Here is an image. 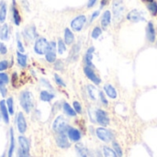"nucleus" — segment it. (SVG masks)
<instances>
[{
  "label": "nucleus",
  "mask_w": 157,
  "mask_h": 157,
  "mask_svg": "<svg viewBox=\"0 0 157 157\" xmlns=\"http://www.w3.org/2000/svg\"><path fill=\"white\" fill-rule=\"evenodd\" d=\"M17 48L19 52H22V53L25 52V48L23 46V43L20 40V38H19V33H17Z\"/></svg>",
  "instance_id": "34"
},
{
  "label": "nucleus",
  "mask_w": 157,
  "mask_h": 157,
  "mask_svg": "<svg viewBox=\"0 0 157 157\" xmlns=\"http://www.w3.org/2000/svg\"><path fill=\"white\" fill-rule=\"evenodd\" d=\"M0 157H6V154H3V155H2Z\"/></svg>",
  "instance_id": "51"
},
{
  "label": "nucleus",
  "mask_w": 157,
  "mask_h": 157,
  "mask_svg": "<svg viewBox=\"0 0 157 157\" xmlns=\"http://www.w3.org/2000/svg\"><path fill=\"white\" fill-rule=\"evenodd\" d=\"M86 22V17L85 15H79L77 17H75L72 21H71V29L74 31L79 32L82 30V29L84 28L85 24Z\"/></svg>",
  "instance_id": "7"
},
{
  "label": "nucleus",
  "mask_w": 157,
  "mask_h": 157,
  "mask_svg": "<svg viewBox=\"0 0 157 157\" xmlns=\"http://www.w3.org/2000/svg\"><path fill=\"white\" fill-rule=\"evenodd\" d=\"M63 111H64V113L66 114V115H68V116H70V117H75V116H76V112H75V110L68 104V103H63Z\"/></svg>",
  "instance_id": "28"
},
{
  "label": "nucleus",
  "mask_w": 157,
  "mask_h": 157,
  "mask_svg": "<svg viewBox=\"0 0 157 157\" xmlns=\"http://www.w3.org/2000/svg\"><path fill=\"white\" fill-rule=\"evenodd\" d=\"M109 0H101V7H103L104 6H106L109 3Z\"/></svg>",
  "instance_id": "49"
},
{
  "label": "nucleus",
  "mask_w": 157,
  "mask_h": 157,
  "mask_svg": "<svg viewBox=\"0 0 157 157\" xmlns=\"http://www.w3.org/2000/svg\"><path fill=\"white\" fill-rule=\"evenodd\" d=\"M96 117H97V121L98 122L102 125V126H108L109 123V119L107 115V113L102 110V109H98L96 112Z\"/></svg>",
  "instance_id": "13"
},
{
  "label": "nucleus",
  "mask_w": 157,
  "mask_h": 157,
  "mask_svg": "<svg viewBox=\"0 0 157 157\" xmlns=\"http://www.w3.org/2000/svg\"><path fill=\"white\" fill-rule=\"evenodd\" d=\"M127 19L132 22H139V21H144L145 17L143 15V13L137 9H133L127 15Z\"/></svg>",
  "instance_id": "12"
},
{
  "label": "nucleus",
  "mask_w": 157,
  "mask_h": 157,
  "mask_svg": "<svg viewBox=\"0 0 157 157\" xmlns=\"http://www.w3.org/2000/svg\"><path fill=\"white\" fill-rule=\"evenodd\" d=\"M16 122H17V128L18 132L20 134H24L27 131V121L22 112H18L17 114Z\"/></svg>",
  "instance_id": "8"
},
{
  "label": "nucleus",
  "mask_w": 157,
  "mask_h": 157,
  "mask_svg": "<svg viewBox=\"0 0 157 157\" xmlns=\"http://www.w3.org/2000/svg\"><path fill=\"white\" fill-rule=\"evenodd\" d=\"M110 22H111V13H110V11L107 10L102 15V17H101V27L104 29H106L109 27V25L110 24Z\"/></svg>",
  "instance_id": "23"
},
{
  "label": "nucleus",
  "mask_w": 157,
  "mask_h": 157,
  "mask_svg": "<svg viewBox=\"0 0 157 157\" xmlns=\"http://www.w3.org/2000/svg\"><path fill=\"white\" fill-rule=\"evenodd\" d=\"M94 51H95V48L94 47H90L88 48V50L86 51V54H85V63L86 66H89V67H92V68H95L93 63H92V60H93V53H94Z\"/></svg>",
  "instance_id": "19"
},
{
  "label": "nucleus",
  "mask_w": 157,
  "mask_h": 157,
  "mask_svg": "<svg viewBox=\"0 0 157 157\" xmlns=\"http://www.w3.org/2000/svg\"><path fill=\"white\" fill-rule=\"evenodd\" d=\"M84 72H85V75H86V77L91 82H93L95 85H99L101 83V79L99 78L98 75H97V74L94 71V68L86 65L85 68H84Z\"/></svg>",
  "instance_id": "9"
},
{
  "label": "nucleus",
  "mask_w": 157,
  "mask_h": 157,
  "mask_svg": "<svg viewBox=\"0 0 157 157\" xmlns=\"http://www.w3.org/2000/svg\"><path fill=\"white\" fill-rule=\"evenodd\" d=\"M146 34H147V39L150 42H155L156 39V31L155 29V26L153 22H149L146 29Z\"/></svg>",
  "instance_id": "18"
},
{
  "label": "nucleus",
  "mask_w": 157,
  "mask_h": 157,
  "mask_svg": "<svg viewBox=\"0 0 157 157\" xmlns=\"http://www.w3.org/2000/svg\"><path fill=\"white\" fill-rule=\"evenodd\" d=\"M19 104L26 113H29L33 108L34 98L29 90H23L19 94Z\"/></svg>",
  "instance_id": "1"
},
{
  "label": "nucleus",
  "mask_w": 157,
  "mask_h": 157,
  "mask_svg": "<svg viewBox=\"0 0 157 157\" xmlns=\"http://www.w3.org/2000/svg\"><path fill=\"white\" fill-rule=\"evenodd\" d=\"M73 106H74V109L75 110L76 113L80 114L82 112V106H81V104L78 101H74Z\"/></svg>",
  "instance_id": "42"
},
{
  "label": "nucleus",
  "mask_w": 157,
  "mask_h": 157,
  "mask_svg": "<svg viewBox=\"0 0 157 157\" xmlns=\"http://www.w3.org/2000/svg\"><path fill=\"white\" fill-rule=\"evenodd\" d=\"M104 91H105V93L107 94V96L109 98H110L112 99L117 98V96H118L117 91H116L115 87L113 86H111L110 84H106L104 86Z\"/></svg>",
  "instance_id": "25"
},
{
  "label": "nucleus",
  "mask_w": 157,
  "mask_h": 157,
  "mask_svg": "<svg viewBox=\"0 0 157 157\" xmlns=\"http://www.w3.org/2000/svg\"><path fill=\"white\" fill-rule=\"evenodd\" d=\"M0 81L1 82H4L5 84H8L9 83V77H8V75L4 73V72H0Z\"/></svg>",
  "instance_id": "40"
},
{
  "label": "nucleus",
  "mask_w": 157,
  "mask_h": 157,
  "mask_svg": "<svg viewBox=\"0 0 157 157\" xmlns=\"http://www.w3.org/2000/svg\"><path fill=\"white\" fill-rule=\"evenodd\" d=\"M0 113H1V117L4 121L5 123L8 124L9 123V112L6 107V100L2 99L0 100Z\"/></svg>",
  "instance_id": "16"
},
{
  "label": "nucleus",
  "mask_w": 157,
  "mask_h": 157,
  "mask_svg": "<svg viewBox=\"0 0 157 157\" xmlns=\"http://www.w3.org/2000/svg\"><path fill=\"white\" fill-rule=\"evenodd\" d=\"M54 81L60 86H63V87H65L66 86V84L64 83V81L63 80V78L58 74H54Z\"/></svg>",
  "instance_id": "37"
},
{
  "label": "nucleus",
  "mask_w": 157,
  "mask_h": 157,
  "mask_svg": "<svg viewBox=\"0 0 157 157\" xmlns=\"http://www.w3.org/2000/svg\"><path fill=\"white\" fill-rule=\"evenodd\" d=\"M69 128L67 121L63 116H58L52 124V129L57 133H65Z\"/></svg>",
  "instance_id": "3"
},
{
  "label": "nucleus",
  "mask_w": 157,
  "mask_h": 157,
  "mask_svg": "<svg viewBox=\"0 0 157 157\" xmlns=\"http://www.w3.org/2000/svg\"><path fill=\"white\" fill-rule=\"evenodd\" d=\"M102 34V29L100 27H95L92 30V33H91V37L94 39V40H97L98 39V37Z\"/></svg>",
  "instance_id": "33"
},
{
  "label": "nucleus",
  "mask_w": 157,
  "mask_h": 157,
  "mask_svg": "<svg viewBox=\"0 0 157 157\" xmlns=\"http://www.w3.org/2000/svg\"><path fill=\"white\" fill-rule=\"evenodd\" d=\"M9 137H10V144H9V148H8L7 157H13L14 151H15V147H16V142H15V136H14L13 128H10V131H9Z\"/></svg>",
  "instance_id": "21"
},
{
  "label": "nucleus",
  "mask_w": 157,
  "mask_h": 157,
  "mask_svg": "<svg viewBox=\"0 0 157 157\" xmlns=\"http://www.w3.org/2000/svg\"><path fill=\"white\" fill-rule=\"evenodd\" d=\"M96 134L98 136V139H100L101 141L105 142V143H109L112 140V133L107 130V129H104V128H98L96 130Z\"/></svg>",
  "instance_id": "10"
},
{
  "label": "nucleus",
  "mask_w": 157,
  "mask_h": 157,
  "mask_svg": "<svg viewBox=\"0 0 157 157\" xmlns=\"http://www.w3.org/2000/svg\"><path fill=\"white\" fill-rule=\"evenodd\" d=\"M98 16H99V10L94 11L93 14H92V16H91V17H90V22H93Z\"/></svg>",
  "instance_id": "47"
},
{
  "label": "nucleus",
  "mask_w": 157,
  "mask_h": 157,
  "mask_svg": "<svg viewBox=\"0 0 157 157\" xmlns=\"http://www.w3.org/2000/svg\"><path fill=\"white\" fill-rule=\"evenodd\" d=\"M103 154H104V157H118L115 151H113L112 149L107 146L103 147Z\"/></svg>",
  "instance_id": "32"
},
{
  "label": "nucleus",
  "mask_w": 157,
  "mask_h": 157,
  "mask_svg": "<svg viewBox=\"0 0 157 157\" xmlns=\"http://www.w3.org/2000/svg\"><path fill=\"white\" fill-rule=\"evenodd\" d=\"M9 40V27L6 23H3L0 27V40L6 41Z\"/></svg>",
  "instance_id": "22"
},
{
  "label": "nucleus",
  "mask_w": 157,
  "mask_h": 157,
  "mask_svg": "<svg viewBox=\"0 0 157 157\" xmlns=\"http://www.w3.org/2000/svg\"><path fill=\"white\" fill-rule=\"evenodd\" d=\"M18 144H19V148L17 151V157H29V140L25 136L20 135L18 137Z\"/></svg>",
  "instance_id": "4"
},
{
  "label": "nucleus",
  "mask_w": 157,
  "mask_h": 157,
  "mask_svg": "<svg viewBox=\"0 0 157 157\" xmlns=\"http://www.w3.org/2000/svg\"><path fill=\"white\" fill-rule=\"evenodd\" d=\"M99 97H100V100H101V102L104 104V105H108V100H107V98H106V96H105V94H104V92L103 91H100L99 92Z\"/></svg>",
  "instance_id": "45"
},
{
  "label": "nucleus",
  "mask_w": 157,
  "mask_h": 157,
  "mask_svg": "<svg viewBox=\"0 0 157 157\" xmlns=\"http://www.w3.org/2000/svg\"><path fill=\"white\" fill-rule=\"evenodd\" d=\"M113 148L115 150V153L117 154V155L119 157L122 156V151H121V148L120 146V144L117 143V142H113Z\"/></svg>",
  "instance_id": "39"
},
{
  "label": "nucleus",
  "mask_w": 157,
  "mask_h": 157,
  "mask_svg": "<svg viewBox=\"0 0 157 157\" xmlns=\"http://www.w3.org/2000/svg\"><path fill=\"white\" fill-rule=\"evenodd\" d=\"M86 88H87V93H88L90 98H92L93 100H95V99H96V96H95L96 88H95V86H92V85H88V86H86Z\"/></svg>",
  "instance_id": "35"
},
{
  "label": "nucleus",
  "mask_w": 157,
  "mask_h": 157,
  "mask_svg": "<svg viewBox=\"0 0 157 157\" xmlns=\"http://www.w3.org/2000/svg\"><path fill=\"white\" fill-rule=\"evenodd\" d=\"M40 84L43 86H46V87H48V88H50V89H52V90H53V87L52 86V85L49 83V81L48 80H46V79H43V78H41L40 79Z\"/></svg>",
  "instance_id": "44"
},
{
  "label": "nucleus",
  "mask_w": 157,
  "mask_h": 157,
  "mask_svg": "<svg viewBox=\"0 0 157 157\" xmlns=\"http://www.w3.org/2000/svg\"><path fill=\"white\" fill-rule=\"evenodd\" d=\"M66 132H67L68 138H69L72 142L76 143V142L80 141V139H81V133H80V132H79L77 129L69 126V128H68V130H67Z\"/></svg>",
  "instance_id": "17"
},
{
  "label": "nucleus",
  "mask_w": 157,
  "mask_h": 157,
  "mask_svg": "<svg viewBox=\"0 0 157 157\" xmlns=\"http://www.w3.org/2000/svg\"><path fill=\"white\" fill-rule=\"evenodd\" d=\"M112 11H113V17L115 21H120L121 20L124 11H125V6L122 3L121 0H115L112 5Z\"/></svg>",
  "instance_id": "5"
},
{
  "label": "nucleus",
  "mask_w": 157,
  "mask_h": 157,
  "mask_svg": "<svg viewBox=\"0 0 157 157\" xmlns=\"http://www.w3.org/2000/svg\"><path fill=\"white\" fill-rule=\"evenodd\" d=\"M28 58H29L28 54H24L22 52H19L18 51L17 52V64L21 68H26L27 67V65H28Z\"/></svg>",
  "instance_id": "20"
},
{
  "label": "nucleus",
  "mask_w": 157,
  "mask_h": 157,
  "mask_svg": "<svg viewBox=\"0 0 157 157\" xmlns=\"http://www.w3.org/2000/svg\"><path fill=\"white\" fill-rule=\"evenodd\" d=\"M0 119H1V117H0Z\"/></svg>",
  "instance_id": "52"
},
{
  "label": "nucleus",
  "mask_w": 157,
  "mask_h": 157,
  "mask_svg": "<svg viewBox=\"0 0 157 157\" xmlns=\"http://www.w3.org/2000/svg\"><path fill=\"white\" fill-rule=\"evenodd\" d=\"M66 51V44L64 42V40H63L62 39H58L57 41V52L59 54H63Z\"/></svg>",
  "instance_id": "29"
},
{
  "label": "nucleus",
  "mask_w": 157,
  "mask_h": 157,
  "mask_svg": "<svg viewBox=\"0 0 157 157\" xmlns=\"http://www.w3.org/2000/svg\"><path fill=\"white\" fill-rule=\"evenodd\" d=\"M9 67V63L7 60H2L0 61V72H3L6 70Z\"/></svg>",
  "instance_id": "41"
},
{
  "label": "nucleus",
  "mask_w": 157,
  "mask_h": 157,
  "mask_svg": "<svg viewBox=\"0 0 157 157\" xmlns=\"http://www.w3.org/2000/svg\"><path fill=\"white\" fill-rule=\"evenodd\" d=\"M144 1H145V2H147V3L149 4V3H151V2H153L154 0H144Z\"/></svg>",
  "instance_id": "50"
},
{
  "label": "nucleus",
  "mask_w": 157,
  "mask_h": 157,
  "mask_svg": "<svg viewBox=\"0 0 157 157\" xmlns=\"http://www.w3.org/2000/svg\"><path fill=\"white\" fill-rule=\"evenodd\" d=\"M97 1H98V0H88V2H87V7L90 8V7L94 6L95 4L97 3Z\"/></svg>",
  "instance_id": "48"
},
{
  "label": "nucleus",
  "mask_w": 157,
  "mask_h": 157,
  "mask_svg": "<svg viewBox=\"0 0 157 157\" xmlns=\"http://www.w3.org/2000/svg\"><path fill=\"white\" fill-rule=\"evenodd\" d=\"M56 51H57V43L53 40L50 41L46 53L44 54L45 59L48 63H53L56 62Z\"/></svg>",
  "instance_id": "6"
},
{
  "label": "nucleus",
  "mask_w": 157,
  "mask_h": 157,
  "mask_svg": "<svg viewBox=\"0 0 157 157\" xmlns=\"http://www.w3.org/2000/svg\"><path fill=\"white\" fill-rule=\"evenodd\" d=\"M56 144L60 148H63V149H66L70 147V143L65 133H58L56 137Z\"/></svg>",
  "instance_id": "15"
},
{
  "label": "nucleus",
  "mask_w": 157,
  "mask_h": 157,
  "mask_svg": "<svg viewBox=\"0 0 157 157\" xmlns=\"http://www.w3.org/2000/svg\"><path fill=\"white\" fill-rule=\"evenodd\" d=\"M6 53H7V47L2 40H0V54L6 55Z\"/></svg>",
  "instance_id": "43"
},
{
  "label": "nucleus",
  "mask_w": 157,
  "mask_h": 157,
  "mask_svg": "<svg viewBox=\"0 0 157 157\" xmlns=\"http://www.w3.org/2000/svg\"><path fill=\"white\" fill-rule=\"evenodd\" d=\"M0 94L3 98H6L7 95V88H6V84L4 82L0 81Z\"/></svg>",
  "instance_id": "38"
},
{
  "label": "nucleus",
  "mask_w": 157,
  "mask_h": 157,
  "mask_svg": "<svg viewBox=\"0 0 157 157\" xmlns=\"http://www.w3.org/2000/svg\"><path fill=\"white\" fill-rule=\"evenodd\" d=\"M6 107H7V109H8V112L10 115H14V109H15V107H14V99L12 97H9L6 98Z\"/></svg>",
  "instance_id": "30"
},
{
  "label": "nucleus",
  "mask_w": 157,
  "mask_h": 157,
  "mask_svg": "<svg viewBox=\"0 0 157 157\" xmlns=\"http://www.w3.org/2000/svg\"><path fill=\"white\" fill-rule=\"evenodd\" d=\"M54 94L48 90H41L40 93V98L43 102H51L54 98Z\"/></svg>",
  "instance_id": "27"
},
{
  "label": "nucleus",
  "mask_w": 157,
  "mask_h": 157,
  "mask_svg": "<svg viewBox=\"0 0 157 157\" xmlns=\"http://www.w3.org/2000/svg\"><path fill=\"white\" fill-rule=\"evenodd\" d=\"M48 46H49V41L43 37H39L35 40L33 51L38 55H44L46 53Z\"/></svg>",
  "instance_id": "2"
},
{
  "label": "nucleus",
  "mask_w": 157,
  "mask_h": 157,
  "mask_svg": "<svg viewBox=\"0 0 157 157\" xmlns=\"http://www.w3.org/2000/svg\"><path fill=\"white\" fill-rule=\"evenodd\" d=\"M7 15V5L5 1L0 2V23H5Z\"/></svg>",
  "instance_id": "26"
},
{
  "label": "nucleus",
  "mask_w": 157,
  "mask_h": 157,
  "mask_svg": "<svg viewBox=\"0 0 157 157\" xmlns=\"http://www.w3.org/2000/svg\"><path fill=\"white\" fill-rule=\"evenodd\" d=\"M75 151L77 154V157H87L86 150L82 144H77L75 146Z\"/></svg>",
  "instance_id": "31"
},
{
  "label": "nucleus",
  "mask_w": 157,
  "mask_h": 157,
  "mask_svg": "<svg viewBox=\"0 0 157 157\" xmlns=\"http://www.w3.org/2000/svg\"><path fill=\"white\" fill-rule=\"evenodd\" d=\"M12 17H13V22L16 26H19L21 24L22 21V17L20 16V13L17 9V4H16V0L12 1Z\"/></svg>",
  "instance_id": "14"
},
{
  "label": "nucleus",
  "mask_w": 157,
  "mask_h": 157,
  "mask_svg": "<svg viewBox=\"0 0 157 157\" xmlns=\"http://www.w3.org/2000/svg\"><path fill=\"white\" fill-rule=\"evenodd\" d=\"M23 37L28 40H34L37 37V30H36V27L34 25H30V26H27L22 32Z\"/></svg>",
  "instance_id": "11"
},
{
  "label": "nucleus",
  "mask_w": 157,
  "mask_h": 157,
  "mask_svg": "<svg viewBox=\"0 0 157 157\" xmlns=\"http://www.w3.org/2000/svg\"><path fill=\"white\" fill-rule=\"evenodd\" d=\"M148 9L150 10V12L154 15V16H155L157 14V3L155 1H153V2H151V3H149L148 4Z\"/></svg>",
  "instance_id": "36"
},
{
  "label": "nucleus",
  "mask_w": 157,
  "mask_h": 157,
  "mask_svg": "<svg viewBox=\"0 0 157 157\" xmlns=\"http://www.w3.org/2000/svg\"><path fill=\"white\" fill-rule=\"evenodd\" d=\"M63 40H64V42H65L66 45H71L75 41V35H74L73 31L69 28H66L64 29Z\"/></svg>",
  "instance_id": "24"
},
{
  "label": "nucleus",
  "mask_w": 157,
  "mask_h": 157,
  "mask_svg": "<svg viewBox=\"0 0 157 157\" xmlns=\"http://www.w3.org/2000/svg\"><path fill=\"white\" fill-rule=\"evenodd\" d=\"M54 67H55V70H62V69H63V63L61 62V60H56Z\"/></svg>",
  "instance_id": "46"
}]
</instances>
